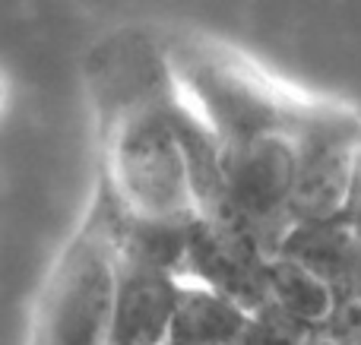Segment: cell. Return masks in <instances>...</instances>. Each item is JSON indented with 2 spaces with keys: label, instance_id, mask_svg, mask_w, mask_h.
Listing matches in <instances>:
<instances>
[{
  "label": "cell",
  "instance_id": "6da1fadb",
  "mask_svg": "<svg viewBox=\"0 0 361 345\" xmlns=\"http://www.w3.org/2000/svg\"><path fill=\"white\" fill-rule=\"evenodd\" d=\"M180 99L171 67H159L114 108L108 124L105 194L121 215L193 222L200 215L190 165L180 139Z\"/></svg>",
  "mask_w": 361,
  "mask_h": 345
},
{
  "label": "cell",
  "instance_id": "7a4b0ae2",
  "mask_svg": "<svg viewBox=\"0 0 361 345\" xmlns=\"http://www.w3.org/2000/svg\"><path fill=\"white\" fill-rule=\"evenodd\" d=\"M114 282V206L102 190L80 234L70 241L51 272L29 345H108Z\"/></svg>",
  "mask_w": 361,
  "mask_h": 345
},
{
  "label": "cell",
  "instance_id": "3957f363",
  "mask_svg": "<svg viewBox=\"0 0 361 345\" xmlns=\"http://www.w3.org/2000/svg\"><path fill=\"white\" fill-rule=\"evenodd\" d=\"M361 156V114L326 99L298 137V168L292 187V225L345 215Z\"/></svg>",
  "mask_w": 361,
  "mask_h": 345
},
{
  "label": "cell",
  "instance_id": "277c9868",
  "mask_svg": "<svg viewBox=\"0 0 361 345\" xmlns=\"http://www.w3.org/2000/svg\"><path fill=\"white\" fill-rule=\"evenodd\" d=\"M269 260L244 228L200 215L190 225L180 279L254 314L269 304Z\"/></svg>",
  "mask_w": 361,
  "mask_h": 345
},
{
  "label": "cell",
  "instance_id": "5b68a950",
  "mask_svg": "<svg viewBox=\"0 0 361 345\" xmlns=\"http://www.w3.org/2000/svg\"><path fill=\"white\" fill-rule=\"evenodd\" d=\"M180 276L118 260L108 345H165Z\"/></svg>",
  "mask_w": 361,
  "mask_h": 345
},
{
  "label": "cell",
  "instance_id": "8992f818",
  "mask_svg": "<svg viewBox=\"0 0 361 345\" xmlns=\"http://www.w3.org/2000/svg\"><path fill=\"white\" fill-rule=\"evenodd\" d=\"M276 257H288L314 272L330 289L336 308L361 295V232L345 215L295 225Z\"/></svg>",
  "mask_w": 361,
  "mask_h": 345
},
{
  "label": "cell",
  "instance_id": "52a82bcc",
  "mask_svg": "<svg viewBox=\"0 0 361 345\" xmlns=\"http://www.w3.org/2000/svg\"><path fill=\"white\" fill-rule=\"evenodd\" d=\"M247 310L231 304L228 298L180 279L175 317H171L165 345H238L247 327Z\"/></svg>",
  "mask_w": 361,
  "mask_h": 345
},
{
  "label": "cell",
  "instance_id": "ba28073f",
  "mask_svg": "<svg viewBox=\"0 0 361 345\" xmlns=\"http://www.w3.org/2000/svg\"><path fill=\"white\" fill-rule=\"evenodd\" d=\"M269 304L286 310L288 317L320 330L336 310L330 289L314 272H307L301 263L288 257L269 260Z\"/></svg>",
  "mask_w": 361,
  "mask_h": 345
},
{
  "label": "cell",
  "instance_id": "9c48e42d",
  "mask_svg": "<svg viewBox=\"0 0 361 345\" xmlns=\"http://www.w3.org/2000/svg\"><path fill=\"white\" fill-rule=\"evenodd\" d=\"M314 336H317L314 327L288 317L276 304H267L247 317V327H244L238 345H307Z\"/></svg>",
  "mask_w": 361,
  "mask_h": 345
},
{
  "label": "cell",
  "instance_id": "30bf717a",
  "mask_svg": "<svg viewBox=\"0 0 361 345\" xmlns=\"http://www.w3.org/2000/svg\"><path fill=\"white\" fill-rule=\"evenodd\" d=\"M320 333L339 345H361V295L349 304H339L330 320L320 327Z\"/></svg>",
  "mask_w": 361,
  "mask_h": 345
},
{
  "label": "cell",
  "instance_id": "8fae6325",
  "mask_svg": "<svg viewBox=\"0 0 361 345\" xmlns=\"http://www.w3.org/2000/svg\"><path fill=\"white\" fill-rule=\"evenodd\" d=\"M345 219L361 232V156H358V171H355V184H352V196H349V209H345Z\"/></svg>",
  "mask_w": 361,
  "mask_h": 345
}]
</instances>
